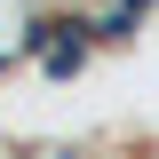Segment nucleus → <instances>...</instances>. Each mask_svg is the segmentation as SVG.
Listing matches in <instances>:
<instances>
[{"label": "nucleus", "mask_w": 159, "mask_h": 159, "mask_svg": "<svg viewBox=\"0 0 159 159\" xmlns=\"http://www.w3.org/2000/svg\"><path fill=\"white\" fill-rule=\"evenodd\" d=\"M88 48H96V32L64 16V24H40V48H32V56H40V72H48V80H72L80 64H88Z\"/></svg>", "instance_id": "obj_1"}, {"label": "nucleus", "mask_w": 159, "mask_h": 159, "mask_svg": "<svg viewBox=\"0 0 159 159\" xmlns=\"http://www.w3.org/2000/svg\"><path fill=\"white\" fill-rule=\"evenodd\" d=\"M32 48H40V24L24 16V0H0V72L16 56H32Z\"/></svg>", "instance_id": "obj_2"}]
</instances>
